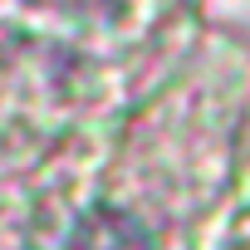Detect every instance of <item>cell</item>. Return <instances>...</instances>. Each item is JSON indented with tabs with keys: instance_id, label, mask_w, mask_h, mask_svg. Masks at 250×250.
<instances>
[{
	"instance_id": "6da1fadb",
	"label": "cell",
	"mask_w": 250,
	"mask_h": 250,
	"mask_svg": "<svg viewBox=\"0 0 250 250\" xmlns=\"http://www.w3.org/2000/svg\"><path fill=\"white\" fill-rule=\"evenodd\" d=\"M64 250H152V240H147V230H143L128 211L93 206V211L74 226V235H69Z\"/></svg>"
}]
</instances>
